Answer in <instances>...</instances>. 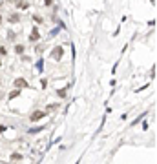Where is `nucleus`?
<instances>
[{
    "mask_svg": "<svg viewBox=\"0 0 157 164\" xmlns=\"http://www.w3.org/2000/svg\"><path fill=\"white\" fill-rule=\"evenodd\" d=\"M62 53H64V49H62V46H57V48L51 51V58H53V60H58V58L62 57Z\"/></svg>",
    "mask_w": 157,
    "mask_h": 164,
    "instance_id": "nucleus-1",
    "label": "nucleus"
},
{
    "mask_svg": "<svg viewBox=\"0 0 157 164\" xmlns=\"http://www.w3.org/2000/svg\"><path fill=\"white\" fill-rule=\"evenodd\" d=\"M44 115H46L44 111H33V113H31V120H33V122H35V120H40Z\"/></svg>",
    "mask_w": 157,
    "mask_h": 164,
    "instance_id": "nucleus-2",
    "label": "nucleus"
},
{
    "mask_svg": "<svg viewBox=\"0 0 157 164\" xmlns=\"http://www.w3.org/2000/svg\"><path fill=\"white\" fill-rule=\"evenodd\" d=\"M15 86L17 88H28V82L24 80V78H17V80H15Z\"/></svg>",
    "mask_w": 157,
    "mask_h": 164,
    "instance_id": "nucleus-3",
    "label": "nucleus"
},
{
    "mask_svg": "<svg viewBox=\"0 0 157 164\" xmlns=\"http://www.w3.org/2000/svg\"><path fill=\"white\" fill-rule=\"evenodd\" d=\"M38 38H40V35H38V29H33V33L29 35V40L35 42V40H38Z\"/></svg>",
    "mask_w": 157,
    "mask_h": 164,
    "instance_id": "nucleus-4",
    "label": "nucleus"
},
{
    "mask_svg": "<svg viewBox=\"0 0 157 164\" xmlns=\"http://www.w3.org/2000/svg\"><path fill=\"white\" fill-rule=\"evenodd\" d=\"M18 20H20V17H18L17 13H15V15H11V17H9V22H11V24H15V22H18Z\"/></svg>",
    "mask_w": 157,
    "mask_h": 164,
    "instance_id": "nucleus-5",
    "label": "nucleus"
},
{
    "mask_svg": "<svg viewBox=\"0 0 157 164\" xmlns=\"http://www.w3.org/2000/svg\"><path fill=\"white\" fill-rule=\"evenodd\" d=\"M11 161H22V155H20V153H13V155H11Z\"/></svg>",
    "mask_w": 157,
    "mask_h": 164,
    "instance_id": "nucleus-6",
    "label": "nucleus"
},
{
    "mask_svg": "<svg viewBox=\"0 0 157 164\" xmlns=\"http://www.w3.org/2000/svg\"><path fill=\"white\" fill-rule=\"evenodd\" d=\"M18 93H20V89H15V91L9 93V98H15V97H18Z\"/></svg>",
    "mask_w": 157,
    "mask_h": 164,
    "instance_id": "nucleus-7",
    "label": "nucleus"
},
{
    "mask_svg": "<svg viewBox=\"0 0 157 164\" xmlns=\"http://www.w3.org/2000/svg\"><path fill=\"white\" fill-rule=\"evenodd\" d=\"M15 51H17V53H24V46H15Z\"/></svg>",
    "mask_w": 157,
    "mask_h": 164,
    "instance_id": "nucleus-8",
    "label": "nucleus"
},
{
    "mask_svg": "<svg viewBox=\"0 0 157 164\" xmlns=\"http://www.w3.org/2000/svg\"><path fill=\"white\" fill-rule=\"evenodd\" d=\"M44 4H46V6H51V4H53V0H44Z\"/></svg>",
    "mask_w": 157,
    "mask_h": 164,
    "instance_id": "nucleus-9",
    "label": "nucleus"
},
{
    "mask_svg": "<svg viewBox=\"0 0 157 164\" xmlns=\"http://www.w3.org/2000/svg\"><path fill=\"white\" fill-rule=\"evenodd\" d=\"M0 24H2V15H0Z\"/></svg>",
    "mask_w": 157,
    "mask_h": 164,
    "instance_id": "nucleus-10",
    "label": "nucleus"
},
{
    "mask_svg": "<svg viewBox=\"0 0 157 164\" xmlns=\"http://www.w3.org/2000/svg\"><path fill=\"white\" fill-rule=\"evenodd\" d=\"M0 66H2V62H0Z\"/></svg>",
    "mask_w": 157,
    "mask_h": 164,
    "instance_id": "nucleus-11",
    "label": "nucleus"
},
{
    "mask_svg": "<svg viewBox=\"0 0 157 164\" xmlns=\"http://www.w3.org/2000/svg\"><path fill=\"white\" fill-rule=\"evenodd\" d=\"M0 84H2V80H0Z\"/></svg>",
    "mask_w": 157,
    "mask_h": 164,
    "instance_id": "nucleus-12",
    "label": "nucleus"
},
{
    "mask_svg": "<svg viewBox=\"0 0 157 164\" xmlns=\"http://www.w3.org/2000/svg\"><path fill=\"white\" fill-rule=\"evenodd\" d=\"M0 4H2V2H0Z\"/></svg>",
    "mask_w": 157,
    "mask_h": 164,
    "instance_id": "nucleus-13",
    "label": "nucleus"
}]
</instances>
